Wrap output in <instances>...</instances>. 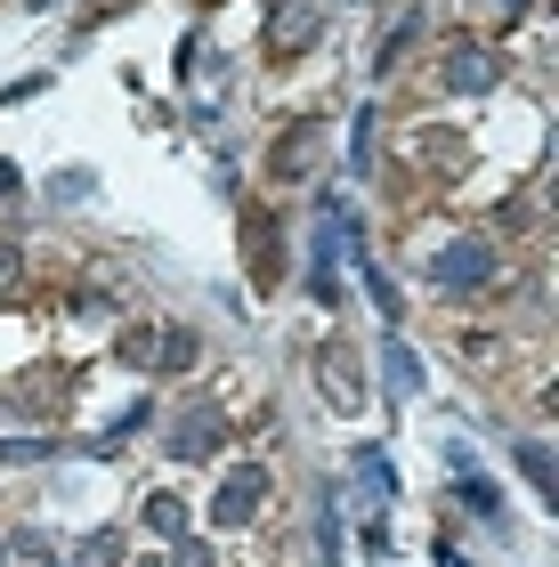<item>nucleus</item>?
<instances>
[{
	"label": "nucleus",
	"instance_id": "nucleus-6",
	"mask_svg": "<svg viewBox=\"0 0 559 567\" xmlns=\"http://www.w3.org/2000/svg\"><path fill=\"white\" fill-rule=\"evenodd\" d=\"M324 33V9H276L268 17V58H300Z\"/></svg>",
	"mask_w": 559,
	"mask_h": 567
},
{
	"label": "nucleus",
	"instance_id": "nucleus-7",
	"mask_svg": "<svg viewBox=\"0 0 559 567\" xmlns=\"http://www.w3.org/2000/svg\"><path fill=\"white\" fill-rule=\"evenodd\" d=\"M219 437H227V414H219V405H203V414H187L179 430H170V454H179V462L219 454Z\"/></svg>",
	"mask_w": 559,
	"mask_h": 567
},
{
	"label": "nucleus",
	"instance_id": "nucleus-10",
	"mask_svg": "<svg viewBox=\"0 0 559 567\" xmlns=\"http://www.w3.org/2000/svg\"><path fill=\"white\" fill-rule=\"evenodd\" d=\"M309 163H317V131H292L284 146H276V154H268V171H276V178H300V171H309Z\"/></svg>",
	"mask_w": 559,
	"mask_h": 567
},
{
	"label": "nucleus",
	"instance_id": "nucleus-18",
	"mask_svg": "<svg viewBox=\"0 0 559 567\" xmlns=\"http://www.w3.org/2000/svg\"><path fill=\"white\" fill-rule=\"evenodd\" d=\"M90 187H97L90 171H58V178H49V195H58V203H65V195H90Z\"/></svg>",
	"mask_w": 559,
	"mask_h": 567
},
{
	"label": "nucleus",
	"instance_id": "nucleus-17",
	"mask_svg": "<svg viewBox=\"0 0 559 567\" xmlns=\"http://www.w3.org/2000/svg\"><path fill=\"white\" fill-rule=\"evenodd\" d=\"M17 284H24V251H17V244H0V300H9Z\"/></svg>",
	"mask_w": 559,
	"mask_h": 567
},
{
	"label": "nucleus",
	"instance_id": "nucleus-21",
	"mask_svg": "<svg viewBox=\"0 0 559 567\" xmlns=\"http://www.w3.org/2000/svg\"><path fill=\"white\" fill-rule=\"evenodd\" d=\"M24 187V178H17V163H0V195H17Z\"/></svg>",
	"mask_w": 559,
	"mask_h": 567
},
{
	"label": "nucleus",
	"instance_id": "nucleus-3",
	"mask_svg": "<svg viewBox=\"0 0 559 567\" xmlns=\"http://www.w3.org/2000/svg\"><path fill=\"white\" fill-rule=\"evenodd\" d=\"M438 82H446V90H495V49L454 41L446 58H438Z\"/></svg>",
	"mask_w": 559,
	"mask_h": 567
},
{
	"label": "nucleus",
	"instance_id": "nucleus-9",
	"mask_svg": "<svg viewBox=\"0 0 559 567\" xmlns=\"http://www.w3.org/2000/svg\"><path fill=\"white\" fill-rule=\"evenodd\" d=\"M187 365H195V332L163 324V332H155V373H187Z\"/></svg>",
	"mask_w": 559,
	"mask_h": 567
},
{
	"label": "nucleus",
	"instance_id": "nucleus-23",
	"mask_svg": "<svg viewBox=\"0 0 559 567\" xmlns=\"http://www.w3.org/2000/svg\"><path fill=\"white\" fill-rule=\"evenodd\" d=\"M0 567H9V544H0Z\"/></svg>",
	"mask_w": 559,
	"mask_h": 567
},
{
	"label": "nucleus",
	"instance_id": "nucleus-13",
	"mask_svg": "<svg viewBox=\"0 0 559 567\" xmlns=\"http://www.w3.org/2000/svg\"><path fill=\"white\" fill-rule=\"evenodd\" d=\"M390 381H397V390H405V398H414V390H422V365H414V349H405V341H390Z\"/></svg>",
	"mask_w": 559,
	"mask_h": 567
},
{
	"label": "nucleus",
	"instance_id": "nucleus-22",
	"mask_svg": "<svg viewBox=\"0 0 559 567\" xmlns=\"http://www.w3.org/2000/svg\"><path fill=\"white\" fill-rule=\"evenodd\" d=\"M438 567H470V559H463V551H454V544H438Z\"/></svg>",
	"mask_w": 559,
	"mask_h": 567
},
{
	"label": "nucleus",
	"instance_id": "nucleus-12",
	"mask_svg": "<svg viewBox=\"0 0 559 567\" xmlns=\"http://www.w3.org/2000/svg\"><path fill=\"white\" fill-rule=\"evenodd\" d=\"M58 446L49 437H0V471H24V462H49Z\"/></svg>",
	"mask_w": 559,
	"mask_h": 567
},
{
	"label": "nucleus",
	"instance_id": "nucleus-15",
	"mask_svg": "<svg viewBox=\"0 0 559 567\" xmlns=\"http://www.w3.org/2000/svg\"><path fill=\"white\" fill-rule=\"evenodd\" d=\"M519 471H527L536 495H551V446H519Z\"/></svg>",
	"mask_w": 559,
	"mask_h": 567
},
{
	"label": "nucleus",
	"instance_id": "nucleus-24",
	"mask_svg": "<svg viewBox=\"0 0 559 567\" xmlns=\"http://www.w3.org/2000/svg\"><path fill=\"white\" fill-rule=\"evenodd\" d=\"M49 567H73V559H49Z\"/></svg>",
	"mask_w": 559,
	"mask_h": 567
},
{
	"label": "nucleus",
	"instance_id": "nucleus-2",
	"mask_svg": "<svg viewBox=\"0 0 559 567\" xmlns=\"http://www.w3.org/2000/svg\"><path fill=\"white\" fill-rule=\"evenodd\" d=\"M260 495H268V471H260V462H236V471H227V486L211 495V527H251Z\"/></svg>",
	"mask_w": 559,
	"mask_h": 567
},
{
	"label": "nucleus",
	"instance_id": "nucleus-16",
	"mask_svg": "<svg viewBox=\"0 0 559 567\" xmlns=\"http://www.w3.org/2000/svg\"><path fill=\"white\" fill-rule=\"evenodd\" d=\"M82 559H90V567H114V559H122V535H114V527H97L90 544H82Z\"/></svg>",
	"mask_w": 559,
	"mask_h": 567
},
{
	"label": "nucleus",
	"instance_id": "nucleus-8",
	"mask_svg": "<svg viewBox=\"0 0 559 567\" xmlns=\"http://www.w3.org/2000/svg\"><path fill=\"white\" fill-rule=\"evenodd\" d=\"M146 527H155L163 544H179V535H187V503L170 495V486H163V495H146Z\"/></svg>",
	"mask_w": 559,
	"mask_h": 567
},
{
	"label": "nucleus",
	"instance_id": "nucleus-4",
	"mask_svg": "<svg viewBox=\"0 0 559 567\" xmlns=\"http://www.w3.org/2000/svg\"><path fill=\"white\" fill-rule=\"evenodd\" d=\"M317 381L333 390V405H341V414H358V405H365V373H358V357H349L341 341L317 357Z\"/></svg>",
	"mask_w": 559,
	"mask_h": 567
},
{
	"label": "nucleus",
	"instance_id": "nucleus-1",
	"mask_svg": "<svg viewBox=\"0 0 559 567\" xmlns=\"http://www.w3.org/2000/svg\"><path fill=\"white\" fill-rule=\"evenodd\" d=\"M429 284H438V292H487V284H495V244H478V236L446 244L438 268H429Z\"/></svg>",
	"mask_w": 559,
	"mask_h": 567
},
{
	"label": "nucleus",
	"instance_id": "nucleus-19",
	"mask_svg": "<svg viewBox=\"0 0 559 567\" xmlns=\"http://www.w3.org/2000/svg\"><path fill=\"white\" fill-rule=\"evenodd\" d=\"M317 559H324V567L341 559V519H324V527H317Z\"/></svg>",
	"mask_w": 559,
	"mask_h": 567
},
{
	"label": "nucleus",
	"instance_id": "nucleus-11",
	"mask_svg": "<svg viewBox=\"0 0 559 567\" xmlns=\"http://www.w3.org/2000/svg\"><path fill=\"white\" fill-rule=\"evenodd\" d=\"M155 332H163V324H131V332L114 341V357H122V365H138V373H155Z\"/></svg>",
	"mask_w": 559,
	"mask_h": 567
},
{
	"label": "nucleus",
	"instance_id": "nucleus-20",
	"mask_svg": "<svg viewBox=\"0 0 559 567\" xmlns=\"http://www.w3.org/2000/svg\"><path fill=\"white\" fill-rule=\"evenodd\" d=\"M9 551H17V559H49V535H41V527H24V535H17Z\"/></svg>",
	"mask_w": 559,
	"mask_h": 567
},
{
	"label": "nucleus",
	"instance_id": "nucleus-5",
	"mask_svg": "<svg viewBox=\"0 0 559 567\" xmlns=\"http://www.w3.org/2000/svg\"><path fill=\"white\" fill-rule=\"evenodd\" d=\"M446 471H454V495H463V511H478V519H503V495H495V478L470 471V446H446Z\"/></svg>",
	"mask_w": 559,
	"mask_h": 567
},
{
	"label": "nucleus",
	"instance_id": "nucleus-14",
	"mask_svg": "<svg viewBox=\"0 0 559 567\" xmlns=\"http://www.w3.org/2000/svg\"><path fill=\"white\" fill-rule=\"evenodd\" d=\"M358 478L373 486V495H390V486H397V478H390V454H381V446H365V454H358Z\"/></svg>",
	"mask_w": 559,
	"mask_h": 567
}]
</instances>
